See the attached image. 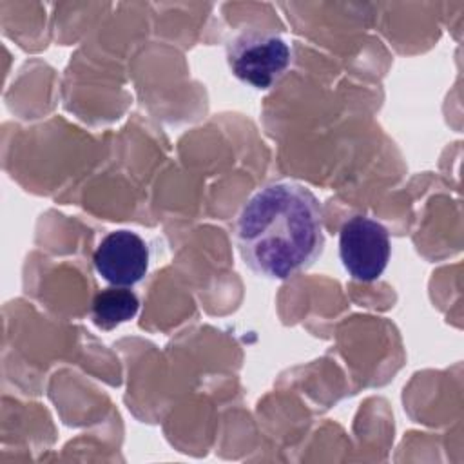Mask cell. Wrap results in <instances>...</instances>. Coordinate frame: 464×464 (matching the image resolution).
<instances>
[{
	"instance_id": "cell-1",
	"label": "cell",
	"mask_w": 464,
	"mask_h": 464,
	"mask_svg": "<svg viewBox=\"0 0 464 464\" xmlns=\"http://www.w3.org/2000/svg\"><path fill=\"white\" fill-rule=\"evenodd\" d=\"M236 245L245 265L266 279H288L324 248L323 210L315 194L292 181L259 188L239 212Z\"/></svg>"
},
{
	"instance_id": "cell-2",
	"label": "cell",
	"mask_w": 464,
	"mask_h": 464,
	"mask_svg": "<svg viewBox=\"0 0 464 464\" xmlns=\"http://www.w3.org/2000/svg\"><path fill=\"white\" fill-rule=\"evenodd\" d=\"M292 62L290 45L277 34L243 31L227 44L230 72L254 89H270Z\"/></svg>"
},
{
	"instance_id": "cell-3",
	"label": "cell",
	"mask_w": 464,
	"mask_h": 464,
	"mask_svg": "<svg viewBox=\"0 0 464 464\" xmlns=\"http://www.w3.org/2000/svg\"><path fill=\"white\" fill-rule=\"evenodd\" d=\"M392 254L388 230L368 216L346 219L339 232V257L346 272L362 283L379 279Z\"/></svg>"
},
{
	"instance_id": "cell-4",
	"label": "cell",
	"mask_w": 464,
	"mask_h": 464,
	"mask_svg": "<svg viewBox=\"0 0 464 464\" xmlns=\"http://www.w3.org/2000/svg\"><path fill=\"white\" fill-rule=\"evenodd\" d=\"M96 272L114 286H134L149 270V246L132 230L109 232L92 254Z\"/></svg>"
},
{
	"instance_id": "cell-5",
	"label": "cell",
	"mask_w": 464,
	"mask_h": 464,
	"mask_svg": "<svg viewBox=\"0 0 464 464\" xmlns=\"http://www.w3.org/2000/svg\"><path fill=\"white\" fill-rule=\"evenodd\" d=\"M140 310V299L125 286L105 288L92 299V321L102 330H112L121 323L130 321Z\"/></svg>"
}]
</instances>
